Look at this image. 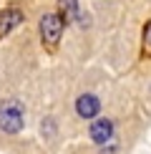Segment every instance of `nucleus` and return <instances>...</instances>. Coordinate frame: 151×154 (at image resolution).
Listing matches in <instances>:
<instances>
[{
  "instance_id": "nucleus-7",
  "label": "nucleus",
  "mask_w": 151,
  "mask_h": 154,
  "mask_svg": "<svg viewBox=\"0 0 151 154\" xmlns=\"http://www.w3.org/2000/svg\"><path fill=\"white\" fill-rule=\"evenodd\" d=\"M61 10L66 13V18L76 15V0H61Z\"/></svg>"
},
{
  "instance_id": "nucleus-2",
  "label": "nucleus",
  "mask_w": 151,
  "mask_h": 154,
  "mask_svg": "<svg viewBox=\"0 0 151 154\" xmlns=\"http://www.w3.org/2000/svg\"><path fill=\"white\" fill-rule=\"evenodd\" d=\"M40 35H43V43H46L48 48H55L63 35V18L58 13H48V15H43L40 20Z\"/></svg>"
},
{
  "instance_id": "nucleus-1",
  "label": "nucleus",
  "mask_w": 151,
  "mask_h": 154,
  "mask_svg": "<svg viewBox=\"0 0 151 154\" xmlns=\"http://www.w3.org/2000/svg\"><path fill=\"white\" fill-rule=\"evenodd\" d=\"M25 124V111L20 101H5L0 106V129L8 134H18Z\"/></svg>"
},
{
  "instance_id": "nucleus-5",
  "label": "nucleus",
  "mask_w": 151,
  "mask_h": 154,
  "mask_svg": "<svg viewBox=\"0 0 151 154\" xmlns=\"http://www.w3.org/2000/svg\"><path fill=\"white\" fill-rule=\"evenodd\" d=\"M111 137H113V124H111V119H98V121H93V126H91V139H93L96 144H106Z\"/></svg>"
},
{
  "instance_id": "nucleus-4",
  "label": "nucleus",
  "mask_w": 151,
  "mask_h": 154,
  "mask_svg": "<svg viewBox=\"0 0 151 154\" xmlns=\"http://www.w3.org/2000/svg\"><path fill=\"white\" fill-rule=\"evenodd\" d=\"M76 111H78V116H83V119H93L101 111V101L93 94H83L78 101H76Z\"/></svg>"
},
{
  "instance_id": "nucleus-6",
  "label": "nucleus",
  "mask_w": 151,
  "mask_h": 154,
  "mask_svg": "<svg viewBox=\"0 0 151 154\" xmlns=\"http://www.w3.org/2000/svg\"><path fill=\"white\" fill-rule=\"evenodd\" d=\"M144 56L151 58V20L146 23V28H144Z\"/></svg>"
},
{
  "instance_id": "nucleus-3",
  "label": "nucleus",
  "mask_w": 151,
  "mask_h": 154,
  "mask_svg": "<svg viewBox=\"0 0 151 154\" xmlns=\"http://www.w3.org/2000/svg\"><path fill=\"white\" fill-rule=\"evenodd\" d=\"M20 23H23V13L18 10V8L3 10V13H0V41H3V38L10 33L13 28H18Z\"/></svg>"
}]
</instances>
